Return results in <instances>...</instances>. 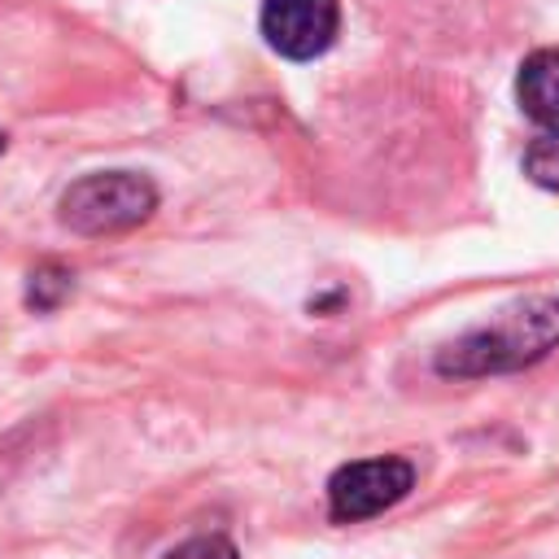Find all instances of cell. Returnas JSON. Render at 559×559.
<instances>
[{
	"mask_svg": "<svg viewBox=\"0 0 559 559\" xmlns=\"http://www.w3.org/2000/svg\"><path fill=\"white\" fill-rule=\"evenodd\" d=\"M57 210L74 236H118L157 210V188L135 170H92L61 192Z\"/></svg>",
	"mask_w": 559,
	"mask_h": 559,
	"instance_id": "7a4b0ae2",
	"label": "cell"
},
{
	"mask_svg": "<svg viewBox=\"0 0 559 559\" xmlns=\"http://www.w3.org/2000/svg\"><path fill=\"white\" fill-rule=\"evenodd\" d=\"M515 96L533 122L559 127V48H537L520 61Z\"/></svg>",
	"mask_w": 559,
	"mask_h": 559,
	"instance_id": "5b68a950",
	"label": "cell"
},
{
	"mask_svg": "<svg viewBox=\"0 0 559 559\" xmlns=\"http://www.w3.org/2000/svg\"><path fill=\"white\" fill-rule=\"evenodd\" d=\"M555 345H559V297H524L498 310L489 323L441 345L432 367L437 376L450 380H480V376L520 371L546 358Z\"/></svg>",
	"mask_w": 559,
	"mask_h": 559,
	"instance_id": "6da1fadb",
	"label": "cell"
},
{
	"mask_svg": "<svg viewBox=\"0 0 559 559\" xmlns=\"http://www.w3.org/2000/svg\"><path fill=\"white\" fill-rule=\"evenodd\" d=\"M262 39L288 61H314L336 44L341 4L336 0H262Z\"/></svg>",
	"mask_w": 559,
	"mask_h": 559,
	"instance_id": "277c9868",
	"label": "cell"
},
{
	"mask_svg": "<svg viewBox=\"0 0 559 559\" xmlns=\"http://www.w3.org/2000/svg\"><path fill=\"white\" fill-rule=\"evenodd\" d=\"M162 559H240V550H236L231 537H223V533H201V537L179 542V546L166 550Z\"/></svg>",
	"mask_w": 559,
	"mask_h": 559,
	"instance_id": "ba28073f",
	"label": "cell"
},
{
	"mask_svg": "<svg viewBox=\"0 0 559 559\" xmlns=\"http://www.w3.org/2000/svg\"><path fill=\"white\" fill-rule=\"evenodd\" d=\"M524 175L537 188L559 192V127H546L542 135L528 140V148H524Z\"/></svg>",
	"mask_w": 559,
	"mask_h": 559,
	"instance_id": "8992f818",
	"label": "cell"
},
{
	"mask_svg": "<svg viewBox=\"0 0 559 559\" xmlns=\"http://www.w3.org/2000/svg\"><path fill=\"white\" fill-rule=\"evenodd\" d=\"M411 489H415L411 459H402V454L354 459L328 476V515L336 524H358V520H371V515L397 507Z\"/></svg>",
	"mask_w": 559,
	"mask_h": 559,
	"instance_id": "3957f363",
	"label": "cell"
},
{
	"mask_svg": "<svg viewBox=\"0 0 559 559\" xmlns=\"http://www.w3.org/2000/svg\"><path fill=\"white\" fill-rule=\"evenodd\" d=\"M66 293H70V271H61V266H39V271L31 275L26 301H31L35 310H52Z\"/></svg>",
	"mask_w": 559,
	"mask_h": 559,
	"instance_id": "52a82bcc",
	"label": "cell"
},
{
	"mask_svg": "<svg viewBox=\"0 0 559 559\" xmlns=\"http://www.w3.org/2000/svg\"><path fill=\"white\" fill-rule=\"evenodd\" d=\"M0 153H4V131H0Z\"/></svg>",
	"mask_w": 559,
	"mask_h": 559,
	"instance_id": "9c48e42d",
	"label": "cell"
}]
</instances>
